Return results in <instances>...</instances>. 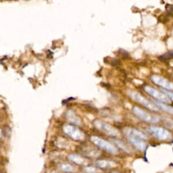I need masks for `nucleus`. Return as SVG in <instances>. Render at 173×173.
Wrapping results in <instances>:
<instances>
[{"label": "nucleus", "instance_id": "nucleus-1", "mask_svg": "<svg viewBox=\"0 0 173 173\" xmlns=\"http://www.w3.org/2000/svg\"><path fill=\"white\" fill-rule=\"evenodd\" d=\"M90 140L94 145L103 149V150L110 153H112V154L114 155H116L118 153V148L116 146L112 143H110V142L102 139L101 137L93 135L90 137Z\"/></svg>", "mask_w": 173, "mask_h": 173}, {"label": "nucleus", "instance_id": "nucleus-2", "mask_svg": "<svg viewBox=\"0 0 173 173\" xmlns=\"http://www.w3.org/2000/svg\"><path fill=\"white\" fill-rule=\"evenodd\" d=\"M93 125L99 131L105 133L109 136L116 137L120 135V132H119V130L117 129L114 127L113 126L108 124L107 122L99 120V119H95L93 121Z\"/></svg>", "mask_w": 173, "mask_h": 173}, {"label": "nucleus", "instance_id": "nucleus-3", "mask_svg": "<svg viewBox=\"0 0 173 173\" xmlns=\"http://www.w3.org/2000/svg\"><path fill=\"white\" fill-rule=\"evenodd\" d=\"M62 130L67 136L75 141H84L85 139V134L76 126L64 125L62 126Z\"/></svg>", "mask_w": 173, "mask_h": 173}, {"label": "nucleus", "instance_id": "nucleus-4", "mask_svg": "<svg viewBox=\"0 0 173 173\" xmlns=\"http://www.w3.org/2000/svg\"><path fill=\"white\" fill-rule=\"evenodd\" d=\"M127 93L130 99H132L135 102L139 103L141 106L147 107L149 110H151L152 111H158V107L154 103L149 102L148 99L144 98L143 95L138 93V92L134 91H128Z\"/></svg>", "mask_w": 173, "mask_h": 173}, {"label": "nucleus", "instance_id": "nucleus-5", "mask_svg": "<svg viewBox=\"0 0 173 173\" xmlns=\"http://www.w3.org/2000/svg\"><path fill=\"white\" fill-rule=\"evenodd\" d=\"M146 129L149 134L160 141H169L172 139V134L162 127L151 126Z\"/></svg>", "mask_w": 173, "mask_h": 173}, {"label": "nucleus", "instance_id": "nucleus-6", "mask_svg": "<svg viewBox=\"0 0 173 173\" xmlns=\"http://www.w3.org/2000/svg\"><path fill=\"white\" fill-rule=\"evenodd\" d=\"M133 112L136 117L145 122L157 123L160 121V118L157 116L149 114L137 106H134L133 107Z\"/></svg>", "mask_w": 173, "mask_h": 173}, {"label": "nucleus", "instance_id": "nucleus-7", "mask_svg": "<svg viewBox=\"0 0 173 173\" xmlns=\"http://www.w3.org/2000/svg\"><path fill=\"white\" fill-rule=\"evenodd\" d=\"M143 89L146 93L152 96V98H154L157 102L164 103H171V99L168 98V97L166 94L157 91V89H154V88L147 85L143 87Z\"/></svg>", "mask_w": 173, "mask_h": 173}, {"label": "nucleus", "instance_id": "nucleus-8", "mask_svg": "<svg viewBox=\"0 0 173 173\" xmlns=\"http://www.w3.org/2000/svg\"><path fill=\"white\" fill-rule=\"evenodd\" d=\"M152 81L166 90L173 91V83L159 75H152L150 77Z\"/></svg>", "mask_w": 173, "mask_h": 173}, {"label": "nucleus", "instance_id": "nucleus-9", "mask_svg": "<svg viewBox=\"0 0 173 173\" xmlns=\"http://www.w3.org/2000/svg\"><path fill=\"white\" fill-rule=\"evenodd\" d=\"M123 133H124L126 137L137 138V139H139L143 141L148 139V137L145 133L136 129L131 127H125L123 130Z\"/></svg>", "mask_w": 173, "mask_h": 173}, {"label": "nucleus", "instance_id": "nucleus-10", "mask_svg": "<svg viewBox=\"0 0 173 173\" xmlns=\"http://www.w3.org/2000/svg\"><path fill=\"white\" fill-rule=\"evenodd\" d=\"M65 117L67 119V121L72 123L73 125L80 126L82 125L81 119L75 113V112L72 110L66 111V114H65Z\"/></svg>", "mask_w": 173, "mask_h": 173}, {"label": "nucleus", "instance_id": "nucleus-11", "mask_svg": "<svg viewBox=\"0 0 173 173\" xmlns=\"http://www.w3.org/2000/svg\"><path fill=\"white\" fill-rule=\"evenodd\" d=\"M95 164L98 168L102 169H109L115 168L118 166V164L113 162V161L108 160H99L95 162Z\"/></svg>", "mask_w": 173, "mask_h": 173}, {"label": "nucleus", "instance_id": "nucleus-12", "mask_svg": "<svg viewBox=\"0 0 173 173\" xmlns=\"http://www.w3.org/2000/svg\"><path fill=\"white\" fill-rule=\"evenodd\" d=\"M127 139L130 143L140 151H144L147 148V144L143 140L133 137H127Z\"/></svg>", "mask_w": 173, "mask_h": 173}, {"label": "nucleus", "instance_id": "nucleus-13", "mask_svg": "<svg viewBox=\"0 0 173 173\" xmlns=\"http://www.w3.org/2000/svg\"><path fill=\"white\" fill-rule=\"evenodd\" d=\"M68 158L70 160L71 162L77 165H85L87 164L86 159L83 156L78 154L72 153V154L68 155Z\"/></svg>", "mask_w": 173, "mask_h": 173}, {"label": "nucleus", "instance_id": "nucleus-14", "mask_svg": "<svg viewBox=\"0 0 173 173\" xmlns=\"http://www.w3.org/2000/svg\"><path fill=\"white\" fill-rule=\"evenodd\" d=\"M82 152L84 155H86L89 157H98L99 155V152L96 150L94 148H91L89 147L83 148L82 149Z\"/></svg>", "mask_w": 173, "mask_h": 173}, {"label": "nucleus", "instance_id": "nucleus-15", "mask_svg": "<svg viewBox=\"0 0 173 173\" xmlns=\"http://www.w3.org/2000/svg\"><path fill=\"white\" fill-rule=\"evenodd\" d=\"M112 140L113 141V142L114 143L115 145H116L118 147L122 149L123 151H125L126 152H130V148L128 147L127 145H126L125 143H124L122 141L119 140V139H112Z\"/></svg>", "mask_w": 173, "mask_h": 173}, {"label": "nucleus", "instance_id": "nucleus-16", "mask_svg": "<svg viewBox=\"0 0 173 173\" xmlns=\"http://www.w3.org/2000/svg\"><path fill=\"white\" fill-rule=\"evenodd\" d=\"M155 105L157 107H160L161 110L165 111L166 112H168L169 114L173 115V107H172L168 106L167 105H165V104H164L163 103H161V102H157V101L155 102Z\"/></svg>", "mask_w": 173, "mask_h": 173}, {"label": "nucleus", "instance_id": "nucleus-17", "mask_svg": "<svg viewBox=\"0 0 173 173\" xmlns=\"http://www.w3.org/2000/svg\"><path fill=\"white\" fill-rule=\"evenodd\" d=\"M59 168L61 171L65 172H73L75 171V168L69 164H61Z\"/></svg>", "mask_w": 173, "mask_h": 173}, {"label": "nucleus", "instance_id": "nucleus-18", "mask_svg": "<svg viewBox=\"0 0 173 173\" xmlns=\"http://www.w3.org/2000/svg\"><path fill=\"white\" fill-rule=\"evenodd\" d=\"M159 59L162 60H168L170 59H173V52H169L159 57Z\"/></svg>", "mask_w": 173, "mask_h": 173}, {"label": "nucleus", "instance_id": "nucleus-19", "mask_svg": "<svg viewBox=\"0 0 173 173\" xmlns=\"http://www.w3.org/2000/svg\"><path fill=\"white\" fill-rule=\"evenodd\" d=\"M84 171L86 173H99V171L97 168L93 166H85L83 168Z\"/></svg>", "mask_w": 173, "mask_h": 173}, {"label": "nucleus", "instance_id": "nucleus-20", "mask_svg": "<svg viewBox=\"0 0 173 173\" xmlns=\"http://www.w3.org/2000/svg\"><path fill=\"white\" fill-rule=\"evenodd\" d=\"M166 11L167 13L169 15H172L173 14V6L172 5H167L166 7Z\"/></svg>", "mask_w": 173, "mask_h": 173}, {"label": "nucleus", "instance_id": "nucleus-21", "mask_svg": "<svg viewBox=\"0 0 173 173\" xmlns=\"http://www.w3.org/2000/svg\"><path fill=\"white\" fill-rule=\"evenodd\" d=\"M163 91L164 92V94H166L168 98L171 99V100L173 102V92H171V91H165V90H163Z\"/></svg>", "mask_w": 173, "mask_h": 173}, {"label": "nucleus", "instance_id": "nucleus-22", "mask_svg": "<svg viewBox=\"0 0 173 173\" xmlns=\"http://www.w3.org/2000/svg\"><path fill=\"white\" fill-rule=\"evenodd\" d=\"M52 173H58V172H53Z\"/></svg>", "mask_w": 173, "mask_h": 173}, {"label": "nucleus", "instance_id": "nucleus-23", "mask_svg": "<svg viewBox=\"0 0 173 173\" xmlns=\"http://www.w3.org/2000/svg\"><path fill=\"white\" fill-rule=\"evenodd\" d=\"M112 173H118V172H112Z\"/></svg>", "mask_w": 173, "mask_h": 173}]
</instances>
